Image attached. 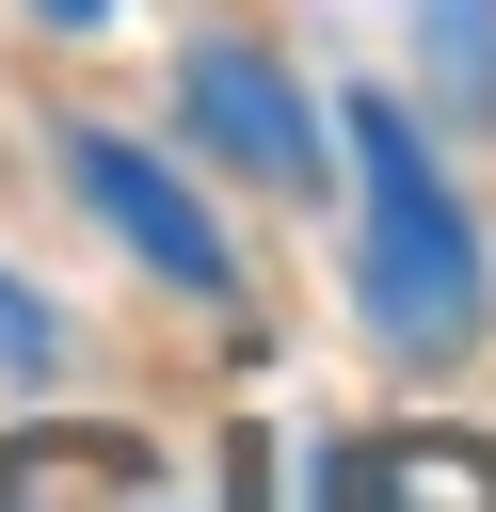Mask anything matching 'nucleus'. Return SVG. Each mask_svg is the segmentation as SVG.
<instances>
[{
    "label": "nucleus",
    "mask_w": 496,
    "mask_h": 512,
    "mask_svg": "<svg viewBox=\"0 0 496 512\" xmlns=\"http://www.w3.org/2000/svg\"><path fill=\"white\" fill-rule=\"evenodd\" d=\"M400 32H416V64H432V96H448L464 128H496V0H400Z\"/></svg>",
    "instance_id": "obj_6"
},
{
    "label": "nucleus",
    "mask_w": 496,
    "mask_h": 512,
    "mask_svg": "<svg viewBox=\"0 0 496 512\" xmlns=\"http://www.w3.org/2000/svg\"><path fill=\"white\" fill-rule=\"evenodd\" d=\"M64 176L96 192V224L128 240V256H160V288H192V304H224L240 272H224V224L176 192V160H144L128 128H64Z\"/></svg>",
    "instance_id": "obj_2"
},
{
    "label": "nucleus",
    "mask_w": 496,
    "mask_h": 512,
    "mask_svg": "<svg viewBox=\"0 0 496 512\" xmlns=\"http://www.w3.org/2000/svg\"><path fill=\"white\" fill-rule=\"evenodd\" d=\"M32 16H64V32H80V16H112V0H32Z\"/></svg>",
    "instance_id": "obj_8"
},
{
    "label": "nucleus",
    "mask_w": 496,
    "mask_h": 512,
    "mask_svg": "<svg viewBox=\"0 0 496 512\" xmlns=\"http://www.w3.org/2000/svg\"><path fill=\"white\" fill-rule=\"evenodd\" d=\"M352 160H368V256H352L368 336L400 368H464L480 320H496V288H480V224H464L448 160L400 128V96H352Z\"/></svg>",
    "instance_id": "obj_1"
},
{
    "label": "nucleus",
    "mask_w": 496,
    "mask_h": 512,
    "mask_svg": "<svg viewBox=\"0 0 496 512\" xmlns=\"http://www.w3.org/2000/svg\"><path fill=\"white\" fill-rule=\"evenodd\" d=\"M320 512H496V448L464 432H384L320 464Z\"/></svg>",
    "instance_id": "obj_5"
},
{
    "label": "nucleus",
    "mask_w": 496,
    "mask_h": 512,
    "mask_svg": "<svg viewBox=\"0 0 496 512\" xmlns=\"http://www.w3.org/2000/svg\"><path fill=\"white\" fill-rule=\"evenodd\" d=\"M192 128L240 160V176H272V192H320V128H304V96H288V64H256V48H192Z\"/></svg>",
    "instance_id": "obj_3"
},
{
    "label": "nucleus",
    "mask_w": 496,
    "mask_h": 512,
    "mask_svg": "<svg viewBox=\"0 0 496 512\" xmlns=\"http://www.w3.org/2000/svg\"><path fill=\"white\" fill-rule=\"evenodd\" d=\"M0 368H16V384H32V368H64V320H48V304H16V288H0Z\"/></svg>",
    "instance_id": "obj_7"
},
{
    "label": "nucleus",
    "mask_w": 496,
    "mask_h": 512,
    "mask_svg": "<svg viewBox=\"0 0 496 512\" xmlns=\"http://www.w3.org/2000/svg\"><path fill=\"white\" fill-rule=\"evenodd\" d=\"M0 512H176L128 432H0Z\"/></svg>",
    "instance_id": "obj_4"
}]
</instances>
